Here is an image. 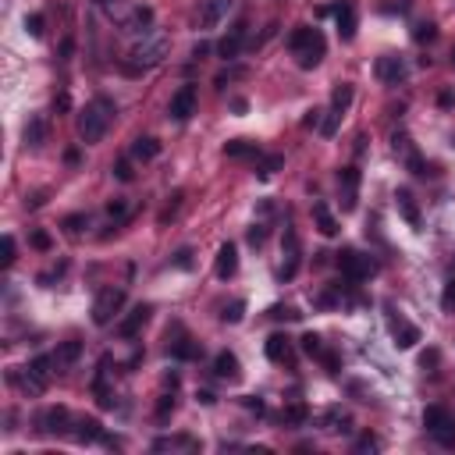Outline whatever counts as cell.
Segmentation results:
<instances>
[{
    "mask_svg": "<svg viewBox=\"0 0 455 455\" xmlns=\"http://www.w3.org/2000/svg\"><path fill=\"white\" fill-rule=\"evenodd\" d=\"M43 132H47V129H43V121L33 117V121L25 125V142H28V146H43Z\"/></svg>",
    "mask_w": 455,
    "mask_h": 455,
    "instance_id": "28",
    "label": "cell"
},
{
    "mask_svg": "<svg viewBox=\"0 0 455 455\" xmlns=\"http://www.w3.org/2000/svg\"><path fill=\"white\" fill-rule=\"evenodd\" d=\"M395 154L406 160V167H409L413 174H423V160H420L416 146H413V139H409L406 132H399V135H395Z\"/></svg>",
    "mask_w": 455,
    "mask_h": 455,
    "instance_id": "11",
    "label": "cell"
},
{
    "mask_svg": "<svg viewBox=\"0 0 455 455\" xmlns=\"http://www.w3.org/2000/svg\"><path fill=\"white\" fill-rule=\"evenodd\" d=\"M391 335H395V345H399V349H413V345L420 342V327H413V324H406V320H395V324H391Z\"/></svg>",
    "mask_w": 455,
    "mask_h": 455,
    "instance_id": "17",
    "label": "cell"
},
{
    "mask_svg": "<svg viewBox=\"0 0 455 455\" xmlns=\"http://www.w3.org/2000/svg\"><path fill=\"white\" fill-rule=\"evenodd\" d=\"M349 104H352V85H338V89H335V97H331V110L345 114Z\"/></svg>",
    "mask_w": 455,
    "mask_h": 455,
    "instance_id": "27",
    "label": "cell"
},
{
    "mask_svg": "<svg viewBox=\"0 0 455 455\" xmlns=\"http://www.w3.org/2000/svg\"><path fill=\"white\" fill-rule=\"evenodd\" d=\"M263 235H267V231H263L260 224H256V228H249V242H253V246H263Z\"/></svg>",
    "mask_w": 455,
    "mask_h": 455,
    "instance_id": "45",
    "label": "cell"
},
{
    "mask_svg": "<svg viewBox=\"0 0 455 455\" xmlns=\"http://www.w3.org/2000/svg\"><path fill=\"white\" fill-rule=\"evenodd\" d=\"M288 356H292V342L285 335H270L267 338V359L270 363H285Z\"/></svg>",
    "mask_w": 455,
    "mask_h": 455,
    "instance_id": "22",
    "label": "cell"
},
{
    "mask_svg": "<svg viewBox=\"0 0 455 455\" xmlns=\"http://www.w3.org/2000/svg\"><path fill=\"white\" fill-rule=\"evenodd\" d=\"M374 72H377V78H381L384 85H399V82L406 78V60H402V57H391V53H388V57H377V68H374Z\"/></svg>",
    "mask_w": 455,
    "mask_h": 455,
    "instance_id": "8",
    "label": "cell"
},
{
    "mask_svg": "<svg viewBox=\"0 0 455 455\" xmlns=\"http://www.w3.org/2000/svg\"><path fill=\"white\" fill-rule=\"evenodd\" d=\"M338 181H342V199H345V210H356V196H359V171L356 167H342V174H338Z\"/></svg>",
    "mask_w": 455,
    "mask_h": 455,
    "instance_id": "15",
    "label": "cell"
},
{
    "mask_svg": "<svg viewBox=\"0 0 455 455\" xmlns=\"http://www.w3.org/2000/svg\"><path fill=\"white\" fill-rule=\"evenodd\" d=\"M242 40H246V22H238V25L231 28V36H224V40L217 43V53H221L224 60H235L238 50H242Z\"/></svg>",
    "mask_w": 455,
    "mask_h": 455,
    "instance_id": "14",
    "label": "cell"
},
{
    "mask_svg": "<svg viewBox=\"0 0 455 455\" xmlns=\"http://www.w3.org/2000/svg\"><path fill=\"white\" fill-rule=\"evenodd\" d=\"M114 174H117L121 181H132V167H129V160H121V164L114 167Z\"/></svg>",
    "mask_w": 455,
    "mask_h": 455,
    "instance_id": "41",
    "label": "cell"
},
{
    "mask_svg": "<svg viewBox=\"0 0 455 455\" xmlns=\"http://www.w3.org/2000/svg\"><path fill=\"white\" fill-rule=\"evenodd\" d=\"M302 352H306V356H320V338L313 335V331H310V335H302Z\"/></svg>",
    "mask_w": 455,
    "mask_h": 455,
    "instance_id": "33",
    "label": "cell"
},
{
    "mask_svg": "<svg viewBox=\"0 0 455 455\" xmlns=\"http://www.w3.org/2000/svg\"><path fill=\"white\" fill-rule=\"evenodd\" d=\"M242 313H246V302H242V299H235L231 306H224V313H221V317H224L228 324H238V320H242Z\"/></svg>",
    "mask_w": 455,
    "mask_h": 455,
    "instance_id": "30",
    "label": "cell"
},
{
    "mask_svg": "<svg viewBox=\"0 0 455 455\" xmlns=\"http://www.w3.org/2000/svg\"><path fill=\"white\" fill-rule=\"evenodd\" d=\"M214 374H217V377H228V381H238V377H242L238 359H235L231 352H217V359H214Z\"/></svg>",
    "mask_w": 455,
    "mask_h": 455,
    "instance_id": "24",
    "label": "cell"
},
{
    "mask_svg": "<svg viewBox=\"0 0 455 455\" xmlns=\"http://www.w3.org/2000/svg\"><path fill=\"white\" fill-rule=\"evenodd\" d=\"M338 267H342V274H345L349 281H363V278L374 274V260L363 256V253H356V249H345V253L338 256Z\"/></svg>",
    "mask_w": 455,
    "mask_h": 455,
    "instance_id": "6",
    "label": "cell"
},
{
    "mask_svg": "<svg viewBox=\"0 0 455 455\" xmlns=\"http://www.w3.org/2000/svg\"><path fill=\"white\" fill-rule=\"evenodd\" d=\"M75 438L82 441V445H93V441H104V427H100V420H93V416H89V420H78L75 423Z\"/></svg>",
    "mask_w": 455,
    "mask_h": 455,
    "instance_id": "21",
    "label": "cell"
},
{
    "mask_svg": "<svg viewBox=\"0 0 455 455\" xmlns=\"http://www.w3.org/2000/svg\"><path fill=\"white\" fill-rule=\"evenodd\" d=\"M146 320H149V306H135L125 320L117 324V335H121V338H135L139 331H142V324H146Z\"/></svg>",
    "mask_w": 455,
    "mask_h": 455,
    "instance_id": "13",
    "label": "cell"
},
{
    "mask_svg": "<svg viewBox=\"0 0 455 455\" xmlns=\"http://www.w3.org/2000/svg\"><path fill=\"white\" fill-rule=\"evenodd\" d=\"M114 114H117V107L107 97H97L93 104H85V110L78 114V135H82V142H100L107 135V125H110Z\"/></svg>",
    "mask_w": 455,
    "mask_h": 455,
    "instance_id": "2",
    "label": "cell"
},
{
    "mask_svg": "<svg viewBox=\"0 0 455 455\" xmlns=\"http://www.w3.org/2000/svg\"><path fill=\"white\" fill-rule=\"evenodd\" d=\"M299 267V238L295 231H285V267H281V278H292Z\"/></svg>",
    "mask_w": 455,
    "mask_h": 455,
    "instance_id": "19",
    "label": "cell"
},
{
    "mask_svg": "<svg viewBox=\"0 0 455 455\" xmlns=\"http://www.w3.org/2000/svg\"><path fill=\"white\" fill-rule=\"evenodd\" d=\"M423 427L434 434L438 445H445V448L455 445V416L445 406H427V409H423Z\"/></svg>",
    "mask_w": 455,
    "mask_h": 455,
    "instance_id": "4",
    "label": "cell"
},
{
    "mask_svg": "<svg viewBox=\"0 0 455 455\" xmlns=\"http://www.w3.org/2000/svg\"><path fill=\"white\" fill-rule=\"evenodd\" d=\"M82 224H85V217H82V214H72V217H65V228H68V235H78V231H82Z\"/></svg>",
    "mask_w": 455,
    "mask_h": 455,
    "instance_id": "40",
    "label": "cell"
},
{
    "mask_svg": "<svg viewBox=\"0 0 455 455\" xmlns=\"http://www.w3.org/2000/svg\"><path fill=\"white\" fill-rule=\"evenodd\" d=\"M335 22H338L342 40L356 36V0H338V4H335Z\"/></svg>",
    "mask_w": 455,
    "mask_h": 455,
    "instance_id": "9",
    "label": "cell"
},
{
    "mask_svg": "<svg viewBox=\"0 0 455 455\" xmlns=\"http://www.w3.org/2000/svg\"><path fill=\"white\" fill-rule=\"evenodd\" d=\"M121 306H125V288H100V295L93 299V324L97 327H107Z\"/></svg>",
    "mask_w": 455,
    "mask_h": 455,
    "instance_id": "5",
    "label": "cell"
},
{
    "mask_svg": "<svg viewBox=\"0 0 455 455\" xmlns=\"http://www.w3.org/2000/svg\"><path fill=\"white\" fill-rule=\"evenodd\" d=\"M192 114H196V85H181L178 93L171 97L167 117H171V121H178V125H181V121H189Z\"/></svg>",
    "mask_w": 455,
    "mask_h": 455,
    "instance_id": "7",
    "label": "cell"
},
{
    "mask_svg": "<svg viewBox=\"0 0 455 455\" xmlns=\"http://www.w3.org/2000/svg\"><path fill=\"white\" fill-rule=\"evenodd\" d=\"M395 206H399V214H402L413 228H420V210H416V199H413L409 189H399V192H395Z\"/></svg>",
    "mask_w": 455,
    "mask_h": 455,
    "instance_id": "18",
    "label": "cell"
},
{
    "mask_svg": "<svg viewBox=\"0 0 455 455\" xmlns=\"http://www.w3.org/2000/svg\"><path fill=\"white\" fill-rule=\"evenodd\" d=\"M154 448L157 452H164V448H196V441L192 438H160Z\"/></svg>",
    "mask_w": 455,
    "mask_h": 455,
    "instance_id": "29",
    "label": "cell"
},
{
    "mask_svg": "<svg viewBox=\"0 0 455 455\" xmlns=\"http://www.w3.org/2000/svg\"><path fill=\"white\" fill-rule=\"evenodd\" d=\"M174 413V395H164L160 402H157V420H167Z\"/></svg>",
    "mask_w": 455,
    "mask_h": 455,
    "instance_id": "37",
    "label": "cell"
},
{
    "mask_svg": "<svg viewBox=\"0 0 455 455\" xmlns=\"http://www.w3.org/2000/svg\"><path fill=\"white\" fill-rule=\"evenodd\" d=\"M171 352H174L178 359H196V356H199V349H196V345H192L189 338H185V342H178V345H174Z\"/></svg>",
    "mask_w": 455,
    "mask_h": 455,
    "instance_id": "32",
    "label": "cell"
},
{
    "mask_svg": "<svg viewBox=\"0 0 455 455\" xmlns=\"http://www.w3.org/2000/svg\"><path fill=\"white\" fill-rule=\"evenodd\" d=\"M171 53V40L167 36H146L142 43H135L132 47V53H129V60H125V72L129 75H142V72H149V68H157L160 60Z\"/></svg>",
    "mask_w": 455,
    "mask_h": 455,
    "instance_id": "3",
    "label": "cell"
},
{
    "mask_svg": "<svg viewBox=\"0 0 455 455\" xmlns=\"http://www.w3.org/2000/svg\"><path fill=\"white\" fill-rule=\"evenodd\" d=\"M65 423H68V409H65V406H53V409H47V413L40 416V427H43L47 434H60V431H65Z\"/></svg>",
    "mask_w": 455,
    "mask_h": 455,
    "instance_id": "16",
    "label": "cell"
},
{
    "mask_svg": "<svg viewBox=\"0 0 455 455\" xmlns=\"http://www.w3.org/2000/svg\"><path fill=\"white\" fill-rule=\"evenodd\" d=\"M288 50L295 53V60H299V68H317L320 60H324V53H327V40H324V33L320 28H310V25H299L295 33L288 36Z\"/></svg>",
    "mask_w": 455,
    "mask_h": 455,
    "instance_id": "1",
    "label": "cell"
},
{
    "mask_svg": "<svg viewBox=\"0 0 455 455\" xmlns=\"http://www.w3.org/2000/svg\"><path fill=\"white\" fill-rule=\"evenodd\" d=\"M231 4H235V0H206V4H203V18H199V25H203V28H217V25L228 18Z\"/></svg>",
    "mask_w": 455,
    "mask_h": 455,
    "instance_id": "10",
    "label": "cell"
},
{
    "mask_svg": "<svg viewBox=\"0 0 455 455\" xmlns=\"http://www.w3.org/2000/svg\"><path fill=\"white\" fill-rule=\"evenodd\" d=\"M214 270H217V278H221V281H228L235 270H238V249L231 246V242H224V246L217 249V263H214Z\"/></svg>",
    "mask_w": 455,
    "mask_h": 455,
    "instance_id": "12",
    "label": "cell"
},
{
    "mask_svg": "<svg viewBox=\"0 0 455 455\" xmlns=\"http://www.w3.org/2000/svg\"><path fill=\"white\" fill-rule=\"evenodd\" d=\"M25 28H28V36H43V15H28Z\"/></svg>",
    "mask_w": 455,
    "mask_h": 455,
    "instance_id": "35",
    "label": "cell"
},
{
    "mask_svg": "<svg viewBox=\"0 0 455 455\" xmlns=\"http://www.w3.org/2000/svg\"><path fill=\"white\" fill-rule=\"evenodd\" d=\"M313 217H317L320 235H327V238H335V235H338V221H335V214L327 210V203H313Z\"/></svg>",
    "mask_w": 455,
    "mask_h": 455,
    "instance_id": "20",
    "label": "cell"
},
{
    "mask_svg": "<svg viewBox=\"0 0 455 455\" xmlns=\"http://www.w3.org/2000/svg\"><path fill=\"white\" fill-rule=\"evenodd\" d=\"M374 448H377L374 438H359V441H356V452H374Z\"/></svg>",
    "mask_w": 455,
    "mask_h": 455,
    "instance_id": "44",
    "label": "cell"
},
{
    "mask_svg": "<svg viewBox=\"0 0 455 455\" xmlns=\"http://www.w3.org/2000/svg\"><path fill=\"white\" fill-rule=\"evenodd\" d=\"M224 157H231V160H242V157H260V149H256L253 142H246V139H231V142H224Z\"/></svg>",
    "mask_w": 455,
    "mask_h": 455,
    "instance_id": "26",
    "label": "cell"
},
{
    "mask_svg": "<svg viewBox=\"0 0 455 455\" xmlns=\"http://www.w3.org/2000/svg\"><path fill=\"white\" fill-rule=\"evenodd\" d=\"M78 356H82V345H78V342H65V345L53 352V367H57V370H68L72 363H78Z\"/></svg>",
    "mask_w": 455,
    "mask_h": 455,
    "instance_id": "23",
    "label": "cell"
},
{
    "mask_svg": "<svg viewBox=\"0 0 455 455\" xmlns=\"http://www.w3.org/2000/svg\"><path fill=\"white\" fill-rule=\"evenodd\" d=\"M33 246H36V249H50V235H47V231H36V235H33Z\"/></svg>",
    "mask_w": 455,
    "mask_h": 455,
    "instance_id": "42",
    "label": "cell"
},
{
    "mask_svg": "<svg viewBox=\"0 0 455 455\" xmlns=\"http://www.w3.org/2000/svg\"><path fill=\"white\" fill-rule=\"evenodd\" d=\"M157 154H160V142L149 139V135H139V139L132 142V157H135V160H154Z\"/></svg>",
    "mask_w": 455,
    "mask_h": 455,
    "instance_id": "25",
    "label": "cell"
},
{
    "mask_svg": "<svg viewBox=\"0 0 455 455\" xmlns=\"http://www.w3.org/2000/svg\"><path fill=\"white\" fill-rule=\"evenodd\" d=\"M15 235H4V256H0V260H4V267H11L15 263Z\"/></svg>",
    "mask_w": 455,
    "mask_h": 455,
    "instance_id": "38",
    "label": "cell"
},
{
    "mask_svg": "<svg viewBox=\"0 0 455 455\" xmlns=\"http://www.w3.org/2000/svg\"><path fill=\"white\" fill-rule=\"evenodd\" d=\"M452 68H455V50H452Z\"/></svg>",
    "mask_w": 455,
    "mask_h": 455,
    "instance_id": "46",
    "label": "cell"
},
{
    "mask_svg": "<svg viewBox=\"0 0 455 455\" xmlns=\"http://www.w3.org/2000/svg\"><path fill=\"white\" fill-rule=\"evenodd\" d=\"M441 306L445 310H455V278L445 285V292H441Z\"/></svg>",
    "mask_w": 455,
    "mask_h": 455,
    "instance_id": "39",
    "label": "cell"
},
{
    "mask_svg": "<svg viewBox=\"0 0 455 455\" xmlns=\"http://www.w3.org/2000/svg\"><path fill=\"white\" fill-rule=\"evenodd\" d=\"M338 121H342V114H338V110H327V121L320 125V135H327V139H331V135L338 132Z\"/></svg>",
    "mask_w": 455,
    "mask_h": 455,
    "instance_id": "31",
    "label": "cell"
},
{
    "mask_svg": "<svg viewBox=\"0 0 455 455\" xmlns=\"http://www.w3.org/2000/svg\"><path fill=\"white\" fill-rule=\"evenodd\" d=\"M431 36H434V25H431V22L416 28V40H420V43H423V40H431Z\"/></svg>",
    "mask_w": 455,
    "mask_h": 455,
    "instance_id": "43",
    "label": "cell"
},
{
    "mask_svg": "<svg viewBox=\"0 0 455 455\" xmlns=\"http://www.w3.org/2000/svg\"><path fill=\"white\" fill-rule=\"evenodd\" d=\"M306 416H310L306 406H288V409H285V420H288V423H306Z\"/></svg>",
    "mask_w": 455,
    "mask_h": 455,
    "instance_id": "34",
    "label": "cell"
},
{
    "mask_svg": "<svg viewBox=\"0 0 455 455\" xmlns=\"http://www.w3.org/2000/svg\"><path fill=\"white\" fill-rule=\"evenodd\" d=\"M281 164H285L281 157H267V160L260 164V178H270V174H274V171H278Z\"/></svg>",
    "mask_w": 455,
    "mask_h": 455,
    "instance_id": "36",
    "label": "cell"
}]
</instances>
